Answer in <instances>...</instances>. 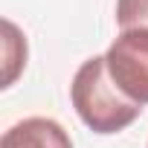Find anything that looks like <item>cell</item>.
<instances>
[{"label":"cell","instance_id":"1","mask_svg":"<svg viewBox=\"0 0 148 148\" xmlns=\"http://www.w3.org/2000/svg\"><path fill=\"white\" fill-rule=\"evenodd\" d=\"M70 102L93 134H119L142 113V105L131 102L113 84L105 55L82 61L70 82Z\"/></svg>","mask_w":148,"mask_h":148},{"label":"cell","instance_id":"2","mask_svg":"<svg viewBox=\"0 0 148 148\" xmlns=\"http://www.w3.org/2000/svg\"><path fill=\"white\" fill-rule=\"evenodd\" d=\"M108 73L113 84L136 105H148V29H122L108 52Z\"/></svg>","mask_w":148,"mask_h":148},{"label":"cell","instance_id":"3","mask_svg":"<svg viewBox=\"0 0 148 148\" xmlns=\"http://www.w3.org/2000/svg\"><path fill=\"white\" fill-rule=\"evenodd\" d=\"M0 148H73V139L61 122L49 116H26L3 134Z\"/></svg>","mask_w":148,"mask_h":148},{"label":"cell","instance_id":"4","mask_svg":"<svg viewBox=\"0 0 148 148\" xmlns=\"http://www.w3.org/2000/svg\"><path fill=\"white\" fill-rule=\"evenodd\" d=\"M3 29H6V41H3V49H6V76H3V87H9L15 82V76L26 67V38L18 32V26L12 21H3Z\"/></svg>","mask_w":148,"mask_h":148},{"label":"cell","instance_id":"5","mask_svg":"<svg viewBox=\"0 0 148 148\" xmlns=\"http://www.w3.org/2000/svg\"><path fill=\"white\" fill-rule=\"evenodd\" d=\"M113 18L122 29H148V0H116Z\"/></svg>","mask_w":148,"mask_h":148}]
</instances>
